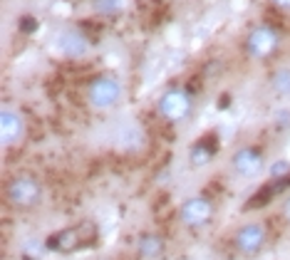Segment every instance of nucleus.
Returning a JSON list of instances; mask_svg holds the SVG:
<instances>
[{
	"label": "nucleus",
	"mask_w": 290,
	"mask_h": 260,
	"mask_svg": "<svg viewBox=\"0 0 290 260\" xmlns=\"http://www.w3.org/2000/svg\"><path fill=\"white\" fill-rule=\"evenodd\" d=\"M122 97H124V87L112 74H102V77L92 79V84L87 87V102L92 109H99V112L117 107L122 102Z\"/></svg>",
	"instance_id": "nucleus-1"
},
{
	"label": "nucleus",
	"mask_w": 290,
	"mask_h": 260,
	"mask_svg": "<svg viewBox=\"0 0 290 260\" xmlns=\"http://www.w3.org/2000/svg\"><path fill=\"white\" fill-rule=\"evenodd\" d=\"M281 47V32L271 25H258L246 37V52L256 60H268Z\"/></svg>",
	"instance_id": "nucleus-2"
},
{
	"label": "nucleus",
	"mask_w": 290,
	"mask_h": 260,
	"mask_svg": "<svg viewBox=\"0 0 290 260\" xmlns=\"http://www.w3.org/2000/svg\"><path fill=\"white\" fill-rule=\"evenodd\" d=\"M156 109H159V114H161L166 122L179 124V122H184V119L189 117V112H191V94H189L186 89H181V87H171V89H166V92L161 94Z\"/></svg>",
	"instance_id": "nucleus-3"
},
{
	"label": "nucleus",
	"mask_w": 290,
	"mask_h": 260,
	"mask_svg": "<svg viewBox=\"0 0 290 260\" xmlns=\"http://www.w3.org/2000/svg\"><path fill=\"white\" fill-rule=\"evenodd\" d=\"M94 241V226L89 223H82L77 228H67V231H60L57 236H52L47 241V248L50 251H57V253H72L77 248H84Z\"/></svg>",
	"instance_id": "nucleus-4"
},
{
	"label": "nucleus",
	"mask_w": 290,
	"mask_h": 260,
	"mask_svg": "<svg viewBox=\"0 0 290 260\" xmlns=\"http://www.w3.org/2000/svg\"><path fill=\"white\" fill-rule=\"evenodd\" d=\"M5 196H7V201H10L12 206H17V208H32L35 203H40L42 189H40V184H37L32 176H17V179H12V181L7 184Z\"/></svg>",
	"instance_id": "nucleus-5"
},
{
	"label": "nucleus",
	"mask_w": 290,
	"mask_h": 260,
	"mask_svg": "<svg viewBox=\"0 0 290 260\" xmlns=\"http://www.w3.org/2000/svg\"><path fill=\"white\" fill-rule=\"evenodd\" d=\"M52 50H57L62 57H70V60H79L89 52V40L84 37L82 30H74V27H65L60 30L55 37H52Z\"/></svg>",
	"instance_id": "nucleus-6"
},
{
	"label": "nucleus",
	"mask_w": 290,
	"mask_h": 260,
	"mask_svg": "<svg viewBox=\"0 0 290 260\" xmlns=\"http://www.w3.org/2000/svg\"><path fill=\"white\" fill-rule=\"evenodd\" d=\"M211 216H214V206L204 196H194V198L184 201L179 208V221L186 228H201L211 221Z\"/></svg>",
	"instance_id": "nucleus-7"
},
{
	"label": "nucleus",
	"mask_w": 290,
	"mask_h": 260,
	"mask_svg": "<svg viewBox=\"0 0 290 260\" xmlns=\"http://www.w3.org/2000/svg\"><path fill=\"white\" fill-rule=\"evenodd\" d=\"M268 241V233H266V226L263 223H246L238 228L236 238H233V246L241 256H256L263 251Z\"/></svg>",
	"instance_id": "nucleus-8"
},
{
	"label": "nucleus",
	"mask_w": 290,
	"mask_h": 260,
	"mask_svg": "<svg viewBox=\"0 0 290 260\" xmlns=\"http://www.w3.org/2000/svg\"><path fill=\"white\" fill-rule=\"evenodd\" d=\"M25 136V119L15 107L0 109V141L2 146H17Z\"/></svg>",
	"instance_id": "nucleus-9"
},
{
	"label": "nucleus",
	"mask_w": 290,
	"mask_h": 260,
	"mask_svg": "<svg viewBox=\"0 0 290 260\" xmlns=\"http://www.w3.org/2000/svg\"><path fill=\"white\" fill-rule=\"evenodd\" d=\"M263 164H266V161H263V154H261L258 149H251V146H246V149L236 151V154H233V159H231L233 171H236L238 176H243V179H251V176L261 174Z\"/></svg>",
	"instance_id": "nucleus-10"
},
{
	"label": "nucleus",
	"mask_w": 290,
	"mask_h": 260,
	"mask_svg": "<svg viewBox=\"0 0 290 260\" xmlns=\"http://www.w3.org/2000/svg\"><path fill=\"white\" fill-rule=\"evenodd\" d=\"M137 251H139L142 258L154 260L164 253V241H161V236H156V233H144V236L139 238V243H137Z\"/></svg>",
	"instance_id": "nucleus-11"
},
{
	"label": "nucleus",
	"mask_w": 290,
	"mask_h": 260,
	"mask_svg": "<svg viewBox=\"0 0 290 260\" xmlns=\"http://www.w3.org/2000/svg\"><path fill=\"white\" fill-rule=\"evenodd\" d=\"M214 156H216V144H211L209 139H201L199 144L191 146V164L194 166H206Z\"/></svg>",
	"instance_id": "nucleus-12"
},
{
	"label": "nucleus",
	"mask_w": 290,
	"mask_h": 260,
	"mask_svg": "<svg viewBox=\"0 0 290 260\" xmlns=\"http://www.w3.org/2000/svg\"><path fill=\"white\" fill-rule=\"evenodd\" d=\"M271 87H273V92H276V94H281V97H290V69H288V67L278 69V72L271 77Z\"/></svg>",
	"instance_id": "nucleus-13"
},
{
	"label": "nucleus",
	"mask_w": 290,
	"mask_h": 260,
	"mask_svg": "<svg viewBox=\"0 0 290 260\" xmlns=\"http://www.w3.org/2000/svg\"><path fill=\"white\" fill-rule=\"evenodd\" d=\"M122 5H124V0H92V7L99 15H114L122 10Z\"/></svg>",
	"instance_id": "nucleus-14"
},
{
	"label": "nucleus",
	"mask_w": 290,
	"mask_h": 260,
	"mask_svg": "<svg viewBox=\"0 0 290 260\" xmlns=\"http://www.w3.org/2000/svg\"><path fill=\"white\" fill-rule=\"evenodd\" d=\"M45 248H47V243H42V241H27L22 246V253L27 260H40L45 256Z\"/></svg>",
	"instance_id": "nucleus-15"
},
{
	"label": "nucleus",
	"mask_w": 290,
	"mask_h": 260,
	"mask_svg": "<svg viewBox=\"0 0 290 260\" xmlns=\"http://www.w3.org/2000/svg\"><path fill=\"white\" fill-rule=\"evenodd\" d=\"M271 176H273V181H286V179H290V164L288 161H276L271 166Z\"/></svg>",
	"instance_id": "nucleus-16"
},
{
	"label": "nucleus",
	"mask_w": 290,
	"mask_h": 260,
	"mask_svg": "<svg viewBox=\"0 0 290 260\" xmlns=\"http://www.w3.org/2000/svg\"><path fill=\"white\" fill-rule=\"evenodd\" d=\"M20 30H22V32H35V30H37V20L30 17V15L22 17V20H20Z\"/></svg>",
	"instance_id": "nucleus-17"
},
{
	"label": "nucleus",
	"mask_w": 290,
	"mask_h": 260,
	"mask_svg": "<svg viewBox=\"0 0 290 260\" xmlns=\"http://www.w3.org/2000/svg\"><path fill=\"white\" fill-rule=\"evenodd\" d=\"M276 7H283V10H290V0H271Z\"/></svg>",
	"instance_id": "nucleus-18"
},
{
	"label": "nucleus",
	"mask_w": 290,
	"mask_h": 260,
	"mask_svg": "<svg viewBox=\"0 0 290 260\" xmlns=\"http://www.w3.org/2000/svg\"><path fill=\"white\" fill-rule=\"evenodd\" d=\"M283 216H286V218L290 221V196L286 198V203H283Z\"/></svg>",
	"instance_id": "nucleus-19"
}]
</instances>
